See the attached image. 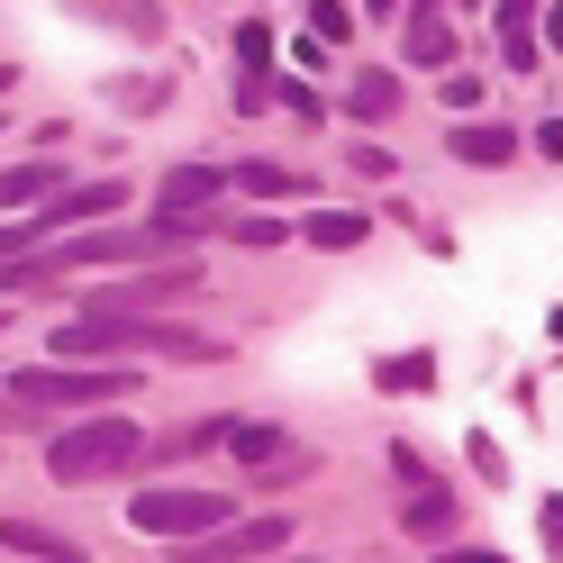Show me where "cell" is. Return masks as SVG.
<instances>
[{"mask_svg":"<svg viewBox=\"0 0 563 563\" xmlns=\"http://www.w3.org/2000/svg\"><path fill=\"white\" fill-rule=\"evenodd\" d=\"M74 10L82 19H110V27H146V37H155V0H146V10H136V0H74Z\"/></svg>","mask_w":563,"mask_h":563,"instance_id":"ac0fdd59","label":"cell"},{"mask_svg":"<svg viewBox=\"0 0 563 563\" xmlns=\"http://www.w3.org/2000/svg\"><path fill=\"white\" fill-rule=\"evenodd\" d=\"M0 328H10V300H0Z\"/></svg>","mask_w":563,"mask_h":563,"instance_id":"836d02e7","label":"cell"},{"mask_svg":"<svg viewBox=\"0 0 563 563\" xmlns=\"http://www.w3.org/2000/svg\"><path fill=\"white\" fill-rule=\"evenodd\" d=\"M345 19H355L345 0H309V27H319V37H345Z\"/></svg>","mask_w":563,"mask_h":563,"instance_id":"d4e9b609","label":"cell"},{"mask_svg":"<svg viewBox=\"0 0 563 563\" xmlns=\"http://www.w3.org/2000/svg\"><path fill=\"white\" fill-rule=\"evenodd\" d=\"M537 10L545 0H500V27H537Z\"/></svg>","mask_w":563,"mask_h":563,"instance_id":"4316f807","label":"cell"},{"mask_svg":"<svg viewBox=\"0 0 563 563\" xmlns=\"http://www.w3.org/2000/svg\"><path fill=\"white\" fill-rule=\"evenodd\" d=\"M236 191H255V200H300L309 173H291V164H236Z\"/></svg>","mask_w":563,"mask_h":563,"instance_id":"5bb4252c","label":"cell"},{"mask_svg":"<svg viewBox=\"0 0 563 563\" xmlns=\"http://www.w3.org/2000/svg\"><path fill=\"white\" fill-rule=\"evenodd\" d=\"M10 82H19V74H10V64H0V91H10Z\"/></svg>","mask_w":563,"mask_h":563,"instance_id":"d6a6232c","label":"cell"},{"mask_svg":"<svg viewBox=\"0 0 563 563\" xmlns=\"http://www.w3.org/2000/svg\"><path fill=\"white\" fill-rule=\"evenodd\" d=\"M119 209H128V183H64L55 200H37V219H46V236H64V228L119 219Z\"/></svg>","mask_w":563,"mask_h":563,"instance_id":"8992f818","label":"cell"},{"mask_svg":"<svg viewBox=\"0 0 563 563\" xmlns=\"http://www.w3.org/2000/svg\"><path fill=\"white\" fill-rule=\"evenodd\" d=\"M228 437H236V464H264V473L282 464V445H291L282 428H228Z\"/></svg>","mask_w":563,"mask_h":563,"instance_id":"e0dca14e","label":"cell"},{"mask_svg":"<svg viewBox=\"0 0 563 563\" xmlns=\"http://www.w3.org/2000/svg\"><path fill=\"white\" fill-rule=\"evenodd\" d=\"M500 55H509V74H537L545 37H537V27H500Z\"/></svg>","mask_w":563,"mask_h":563,"instance_id":"ffe728a7","label":"cell"},{"mask_svg":"<svg viewBox=\"0 0 563 563\" xmlns=\"http://www.w3.org/2000/svg\"><path fill=\"white\" fill-rule=\"evenodd\" d=\"M200 228L209 219H191V209H155L146 228H82V236H64L46 264L55 273H82V264H155V255H183Z\"/></svg>","mask_w":563,"mask_h":563,"instance_id":"6da1fadb","label":"cell"},{"mask_svg":"<svg viewBox=\"0 0 563 563\" xmlns=\"http://www.w3.org/2000/svg\"><path fill=\"white\" fill-rule=\"evenodd\" d=\"M236 55H245V74H264V55H273V27H264V19H245V27H236Z\"/></svg>","mask_w":563,"mask_h":563,"instance_id":"7402d4cb","label":"cell"},{"mask_svg":"<svg viewBox=\"0 0 563 563\" xmlns=\"http://www.w3.org/2000/svg\"><path fill=\"white\" fill-rule=\"evenodd\" d=\"M55 191H64V164H55V155H27V164L0 173V209H37V200H55Z\"/></svg>","mask_w":563,"mask_h":563,"instance_id":"30bf717a","label":"cell"},{"mask_svg":"<svg viewBox=\"0 0 563 563\" xmlns=\"http://www.w3.org/2000/svg\"><path fill=\"white\" fill-rule=\"evenodd\" d=\"M373 19H400V0H373Z\"/></svg>","mask_w":563,"mask_h":563,"instance_id":"1f68e13d","label":"cell"},{"mask_svg":"<svg viewBox=\"0 0 563 563\" xmlns=\"http://www.w3.org/2000/svg\"><path fill=\"white\" fill-rule=\"evenodd\" d=\"M545 545H554V563H563V500H545Z\"/></svg>","mask_w":563,"mask_h":563,"instance_id":"f1b7e54d","label":"cell"},{"mask_svg":"<svg viewBox=\"0 0 563 563\" xmlns=\"http://www.w3.org/2000/svg\"><path fill=\"white\" fill-rule=\"evenodd\" d=\"M264 563H273V554H264Z\"/></svg>","mask_w":563,"mask_h":563,"instance_id":"e575fe53","label":"cell"},{"mask_svg":"<svg viewBox=\"0 0 563 563\" xmlns=\"http://www.w3.org/2000/svg\"><path fill=\"white\" fill-rule=\"evenodd\" d=\"M454 55V27L437 19V0H428V10H409V64H445Z\"/></svg>","mask_w":563,"mask_h":563,"instance_id":"9a60e30c","label":"cell"},{"mask_svg":"<svg viewBox=\"0 0 563 563\" xmlns=\"http://www.w3.org/2000/svg\"><path fill=\"white\" fill-rule=\"evenodd\" d=\"M27 245H46V219H37V209H27V219H19V228H0V264H19V255H27Z\"/></svg>","mask_w":563,"mask_h":563,"instance_id":"44dd1931","label":"cell"},{"mask_svg":"<svg viewBox=\"0 0 563 563\" xmlns=\"http://www.w3.org/2000/svg\"><path fill=\"white\" fill-rule=\"evenodd\" d=\"M300 236L319 245V255H345V245H364V236H373V219H364V209H319Z\"/></svg>","mask_w":563,"mask_h":563,"instance_id":"7c38bea8","label":"cell"},{"mask_svg":"<svg viewBox=\"0 0 563 563\" xmlns=\"http://www.w3.org/2000/svg\"><path fill=\"white\" fill-rule=\"evenodd\" d=\"M400 110V74H355L345 82V119H391Z\"/></svg>","mask_w":563,"mask_h":563,"instance_id":"4fadbf2b","label":"cell"},{"mask_svg":"<svg viewBox=\"0 0 563 563\" xmlns=\"http://www.w3.org/2000/svg\"><path fill=\"white\" fill-rule=\"evenodd\" d=\"M345 164H355L364 183H391V173H400V155H382V146H355V155H345Z\"/></svg>","mask_w":563,"mask_h":563,"instance_id":"603a6c76","label":"cell"},{"mask_svg":"<svg viewBox=\"0 0 563 563\" xmlns=\"http://www.w3.org/2000/svg\"><path fill=\"white\" fill-rule=\"evenodd\" d=\"M273 545H291V518H236V527L191 537V563H264Z\"/></svg>","mask_w":563,"mask_h":563,"instance_id":"5b68a950","label":"cell"},{"mask_svg":"<svg viewBox=\"0 0 563 563\" xmlns=\"http://www.w3.org/2000/svg\"><path fill=\"white\" fill-rule=\"evenodd\" d=\"M437 563H509V554H482V545H454V554H437Z\"/></svg>","mask_w":563,"mask_h":563,"instance_id":"f546056e","label":"cell"},{"mask_svg":"<svg viewBox=\"0 0 563 563\" xmlns=\"http://www.w3.org/2000/svg\"><path fill=\"white\" fill-rule=\"evenodd\" d=\"M445 155H454V164H473V173H500V164L518 155V128H490V119H464V128L445 136Z\"/></svg>","mask_w":563,"mask_h":563,"instance_id":"ba28073f","label":"cell"},{"mask_svg":"<svg viewBox=\"0 0 563 563\" xmlns=\"http://www.w3.org/2000/svg\"><path fill=\"white\" fill-rule=\"evenodd\" d=\"M537 37H545V46H563V0H554V10H545V27H537Z\"/></svg>","mask_w":563,"mask_h":563,"instance_id":"4dcf8cb0","label":"cell"},{"mask_svg":"<svg viewBox=\"0 0 563 563\" xmlns=\"http://www.w3.org/2000/svg\"><path fill=\"white\" fill-rule=\"evenodd\" d=\"M236 509L219 500V490H136V500H128V527H136V537H164V545H191V537H209V527H228Z\"/></svg>","mask_w":563,"mask_h":563,"instance_id":"277c9868","label":"cell"},{"mask_svg":"<svg viewBox=\"0 0 563 563\" xmlns=\"http://www.w3.org/2000/svg\"><path fill=\"white\" fill-rule=\"evenodd\" d=\"M191 291H200L191 264H155V273H136V282H110L91 309H155V300H191Z\"/></svg>","mask_w":563,"mask_h":563,"instance_id":"52a82bcc","label":"cell"},{"mask_svg":"<svg viewBox=\"0 0 563 563\" xmlns=\"http://www.w3.org/2000/svg\"><path fill=\"white\" fill-rule=\"evenodd\" d=\"M400 527H409V537H428V545H437L445 527H454V490H418V500L400 509Z\"/></svg>","mask_w":563,"mask_h":563,"instance_id":"2e32d148","label":"cell"},{"mask_svg":"<svg viewBox=\"0 0 563 563\" xmlns=\"http://www.w3.org/2000/svg\"><path fill=\"white\" fill-rule=\"evenodd\" d=\"M228 236H236V245H282V236H291V228H282V219H236Z\"/></svg>","mask_w":563,"mask_h":563,"instance_id":"cb8c5ba5","label":"cell"},{"mask_svg":"<svg viewBox=\"0 0 563 563\" xmlns=\"http://www.w3.org/2000/svg\"><path fill=\"white\" fill-rule=\"evenodd\" d=\"M136 100H146V110H164L173 91H164V82H119V110H136Z\"/></svg>","mask_w":563,"mask_h":563,"instance_id":"484cf974","label":"cell"},{"mask_svg":"<svg viewBox=\"0 0 563 563\" xmlns=\"http://www.w3.org/2000/svg\"><path fill=\"white\" fill-rule=\"evenodd\" d=\"M146 373H128V364H27V373H10V400L19 409H110V400H128Z\"/></svg>","mask_w":563,"mask_h":563,"instance_id":"3957f363","label":"cell"},{"mask_svg":"<svg viewBox=\"0 0 563 563\" xmlns=\"http://www.w3.org/2000/svg\"><path fill=\"white\" fill-rule=\"evenodd\" d=\"M146 464V428H128V418H74L55 445H46V473L64 490H82V482H110V473H136Z\"/></svg>","mask_w":563,"mask_h":563,"instance_id":"7a4b0ae2","label":"cell"},{"mask_svg":"<svg viewBox=\"0 0 563 563\" xmlns=\"http://www.w3.org/2000/svg\"><path fill=\"white\" fill-rule=\"evenodd\" d=\"M0 545L27 554V563H82V545L64 527H46V518H0Z\"/></svg>","mask_w":563,"mask_h":563,"instance_id":"9c48e42d","label":"cell"},{"mask_svg":"<svg viewBox=\"0 0 563 563\" xmlns=\"http://www.w3.org/2000/svg\"><path fill=\"white\" fill-rule=\"evenodd\" d=\"M200 200H219V164H173L155 191V209H200Z\"/></svg>","mask_w":563,"mask_h":563,"instance_id":"8fae6325","label":"cell"},{"mask_svg":"<svg viewBox=\"0 0 563 563\" xmlns=\"http://www.w3.org/2000/svg\"><path fill=\"white\" fill-rule=\"evenodd\" d=\"M537 155H545V164H563V119H545V128H537Z\"/></svg>","mask_w":563,"mask_h":563,"instance_id":"83f0119b","label":"cell"},{"mask_svg":"<svg viewBox=\"0 0 563 563\" xmlns=\"http://www.w3.org/2000/svg\"><path fill=\"white\" fill-rule=\"evenodd\" d=\"M437 382V355H391L382 364V391H428Z\"/></svg>","mask_w":563,"mask_h":563,"instance_id":"d6986e66","label":"cell"}]
</instances>
